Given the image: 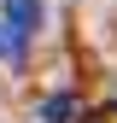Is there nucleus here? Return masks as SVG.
Segmentation results:
<instances>
[{
  "instance_id": "nucleus-1",
  "label": "nucleus",
  "mask_w": 117,
  "mask_h": 123,
  "mask_svg": "<svg viewBox=\"0 0 117 123\" xmlns=\"http://www.w3.org/2000/svg\"><path fill=\"white\" fill-rule=\"evenodd\" d=\"M0 12H6V18H0V24H6L12 29V35H35V29L41 24H47V0H6V6H0Z\"/></svg>"
},
{
  "instance_id": "nucleus-2",
  "label": "nucleus",
  "mask_w": 117,
  "mask_h": 123,
  "mask_svg": "<svg viewBox=\"0 0 117 123\" xmlns=\"http://www.w3.org/2000/svg\"><path fill=\"white\" fill-rule=\"evenodd\" d=\"M41 123H76V94H53L41 105Z\"/></svg>"
},
{
  "instance_id": "nucleus-3",
  "label": "nucleus",
  "mask_w": 117,
  "mask_h": 123,
  "mask_svg": "<svg viewBox=\"0 0 117 123\" xmlns=\"http://www.w3.org/2000/svg\"><path fill=\"white\" fill-rule=\"evenodd\" d=\"M0 59H23V35H12L6 24H0Z\"/></svg>"
}]
</instances>
